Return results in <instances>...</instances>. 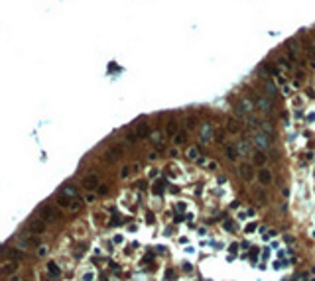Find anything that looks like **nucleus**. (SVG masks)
Listing matches in <instances>:
<instances>
[{
    "mask_svg": "<svg viewBox=\"0 0 315 281\" xmlns=\"http://www.w3.org/2000/svg\"><path fill=\"white\" fill-rule=\"evenodd\" d=\"M95 185H97V177H95V175H89V177L85 179V187H87V189H93Z\"/></svg>",
    "mask_w": 315,
    "mask_h": 281,
    "instance_id": "nucleus-4",
    "label": "nucleus"
},
{
    "mask_svg": "<svg viewBox=\"0 0 315 281\" xmlns=\"http://www.w3.org/2000/svg\"><path fill=\"white\" fill-rule=\"evenodd\" d=\"M59 205H61V206H67L69 202H67V199H59Z\"/></svg>",
    "mask_w": 315,
    "mask_h": 281,
    "instance_id": "nucleus-12",
    "label": "nucleus"
},
{
    "mask_svg": "<svg viewBox=\"0 0 315 281\" xmlns=\"http://www.w3.org/2000/svg\"><path fill=\"white\" fill-rule=\"evenodd\" d=\"M270 181H272V175H270V173H268V171H260V183H262V185H268Z\"/></svg>",
    "mask_w": 315,
    "mask_h": 281,
    "instance_id": "nucleus-3",
    "label": "nucleus"
},
{
    "mask_svg": "<svg viewBox=\"0 0 315 281\" xmlns=\"http://www.w3.org/2000/svg\"><path fill=\"white\" fill-rule=\"evenodd\" d=\"M242 177H244V179H252V175H250V167H248V165H242Z\"/></svg>",
    "mask_w": 315,
    "mask_h": 281,
    "instance_id": "nucleus-6",
    "label": "nucleus"
},
{
    "mask_svg": "<svg viewBox=\"0 0 315 281\" xmlns=\"http://www.w3.org/2000/svg\"><path fill=\"white\" fill-rule=\"evenodd\" d=\"M99 193H101V195H105V193H106V187H105V185H101V187H99Z\"/></svg>",
    "mask_w": 315,
    "mask_h": 281,
    "instance_id": "nucleus-11",
    "label": "nucleus"
},
{
    "mask_svg": "<svg viewBox=\"0 0 315 281\" xmlns=\"http://www.w3.org/2000/svg\"><path fill=\"white\" fill-rule=\"evenodd\" d=\"M30 230H32V232L41 234L45 230V224H43V222H40V220H36V222H32V224H30Z\"/></svg>",
    "mask_w": 315,
    "mask_h": 281,
    "instance_id": "nucleus-2",
    "label": "nucleus"
},
{
    "mask_svg": "<svg viewBox=\"0 0 315 281\" xmlns=\"http://www.w3.org/2000/svg\"><path fill=\"white\" fill-rule=\"evenodd\" d=\"M120 151H122V150H120V147L116 146V147H112V151H110V154H112V157H118V154H120Z\"/></svg>",
    "mask_w": 315,
    "mask_h": 281,
    "instance_id": "nucleus-8",
    "label": "nucleus"
},
{
    "mask_svg": "<svg viewBox=\"0 0 315 281\" xmlns=\"http://www.w3.org/2000/svg\"><path fill=\"white\" fill-rule=\"evenodd\" d=\"M49 271H51L53 275H57V273H59V269L55 267V263H49Z\"/></svg>",
    "mask_w": 315,
    "mask_h": 281,
    "instance_id": "nucleus-7",
    "label": "nucleus"
},
{
    "mask_svg": "<svg viewBox=\"0 0 315 281\" xmlns=\"http://www.w3.org/2000/svg\"><path fill=\"white\" fill-rule=\"evenodd\" d=\"M40 214H41V216H49V218H57V216H59V214H57V210L49 208V206H43V208L40 210Z\"/></svg>",
    "mask_w": 315,
    "mask_h": 281,
    "instance_id": "nucleus-1",
    "label": "nucleus"
},
{
    "mask_svg": "<svg viewBox=\"0 0 315 281\" xmlns=\"http://www.w3.org/2000/svg\"><path fill=\"white\" fill-rule=\"evenodd\" d=\"M256 163H264V155H262V154L256 155Z\"/></svg>",
    "mask_w": 315,
    "mask_h": 281,
    "instance_id": "nucleus-9",
    "label": "nucleus"
},
{
    "mask_svg": "<svg viewBox=\"0 0 315 281\" xmlns=\"http://www.w3.org/2000/svg\"><path fill=\"white\" fill-rule=\"evenodd\" d=\"M14 269H16V266H14V263H6V266L2 267V273H12Z\"/></svg>",
    "mask_w": 315,
    "mask_h": 281,
    "instance_id": "nucleus-5",
    "label": "nucleus"
},
{
    "mask_svg": "<svg viewBox=\"0 0 315 281\" xmlns=\"http://www.w3.org/2000/svg\"><path fill=\"white\" fill-rule=\"evenodd\" d=\"M187 155H189V157H195L197 151H195V150H189V151H187Z\"/></svg>",
    "mask_w": 315,
    "mask_h": 281,
    "instance_id": "nucleus-10",
    "label": "nucleus"
}]
</instances>
